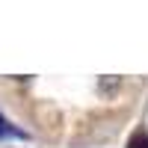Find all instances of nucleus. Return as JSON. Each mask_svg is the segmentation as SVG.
Masks as SVG:
<instances>
[{
  "mask_svg": "<svg viewBox=\"0 0 148 148\" xmlns=\"http://www.w3.org/2000/svg\"><path fill=\"white\" fill-rule=\"evenodd\" d=\"M6 136H24V133H21L15 125H9V119L0 113V139H6Z\"/></svg>",
  "mask_w": 148,
  "mask_h": 148,
  "instance_id": "1",
  "label": "nucleus"
},
{
  "mask_svg": "<svg viewBox=\"0 0 148 148\" xmlns=\"http://www.w3.org/2000/svg\"><path fill=\"white\" fill-rule=\"evenodd\" d=\"M127 148H148V130H136L127 139Z\"/></svg>",
  "mask_w": 148,
  "mask_h": 148,
  "instance_id": "2",
  "label": "nucleus"
}]
</instances>
